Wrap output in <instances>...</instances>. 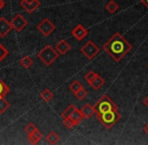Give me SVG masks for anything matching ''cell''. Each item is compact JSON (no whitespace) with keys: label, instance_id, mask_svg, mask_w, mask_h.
Returning a JSON list of instances; mask_svg holds the SVG:
<instances>
[{"label":"cell","instance_id":"18","mask_svg":"<svg viewBox=\"0 0 148 145\" xmlns=\"http://www.w3.org/2000/svg\"><path fill=\"white\" fill-rule=\"evenodd\" d=\"M19 64H20V66H21L23 69H29V68L32 66V64H33V61H32V59H31L30 57H28V55H25V57H23L21 60L19 61Z\"/></svg>","mask_w":148,"mask_h":145},{"label":"cell","instance_id":"1","mask_svg":"<svg viewBox=\"0 0 148 145\" xmlns=\"http://www.w3.org/2000/svg\"><path fill=\"white\" fill-rule=\"evenodd\" d=\"M103 49L114 61L119 63L132 49V45L123 37L120 32H115L113 36L103 45Z\"/></svg>","mask_w":148,"mask_h":145},{"label":"cell","instance_id":"32","mask_svg":"<svg viewBox=\"0 0 148 145\" xmlns=\"http://www.w3.org/2000/svg\"><path fill=\"white\" fill-rule=\"evenodd\" d=\"M143 130H144V132L148 135V123L146 124V125L144 126V128H143Z\"/></svg>","mask_w":148,"mask_h":145},{"label":"cell","instance_id":"25","mask_svg":"<svg viewBox=\"0 0 148 145\" xmlns=\"http://www.w3.org/2000/svg\"><path fill=\"white\" fill-rule=\"evenodd\" d=\"M8 53H9L8 49H6V47H4V45L2 44L1 42H0V63H1V62L3 61V60L5 59L6 57H7Z\"/></svg>","mask_w":148,"mask_h":145},{"label":"cell","instance_id":"26","mask_svg":"<svg viewBox=\"0 0 148 145\" xmlns=\"http://www.w3.org/2000/svg\"><path fill=\"white\" fill-rule=\"evenodd\" d=\"M64 125L66 126L68 129L71 130V129H73V128L76 127L78 124H76L72 119H70V118H64Z\"/></svg>","mask_w":148,"mask_h":145},{"label":"cell","instance_id":"16","mask_svg":"<svg viewBox=\"0 0 148 145\" xmlns=\"http://www.w3.org/2000/svg\"><path fill=\"white\" fill-rule=\"evenodd\" d=\"M45 139H47V143H49L51 145L57 144L58 142H59V140H60V135L57 133V132L51 131V132H49V133L47 134V137H45Z\"/></svg>","mask_w":148,"mask_h":145},{"label":"cell","instance_id":"20","mask_svg":"<svg viewBox=\"0 0 148 145\" xmlns=\"http://www.w3.org/2000/svg\"><path fill=\"white\" fill-rule=\"evenodd\" d=\"M9 87L0 79V98H4L9 93Z\"/></svg>","mask_w":148,"mask_h":145},{"label":"cell","instance_id":"7","mask_svg":"<svg viewBox=\"0 0 148 145\" xmlns=\"http://www.w3.org/2000/svg\"><path fill=\"white\" fill-rule=\"evenodd\" d=\"M10 24H11L12 28H13L15 31L20 32L28 25V21L21 15V14H16L12 17L11 21H10Z\"/></svg>","mask_w":148,"mask_h":145},{"label":"cell","instance_id":"21","mask_svg":"<svg viewBox=\"0 0 148 145\" xmlns=\"http://www.w3.org/2000/svg\"><path fill=\"white\" fill-rule=\"evenodd\" d=\"M10 107V103L6 99L0 98V114H4Z\"/></svg>","mask_w":148,"mask_h":145},{"label":"cell","instance_id":"28","mask_svg":"<svg viewBox=\"0 0 148 145\" xmlns=\"http://www.w3.org/2000/svg\"><path fill=\"white\" fill-rule=\"evenodd\" d=\"M96 75H97V72H93V71H90L87 72L86 75H85V80H86V82L88 83V84L90 85V83L93 81V79L96 77Z\"/></svg>","mask_w":148,"mask_h":145},{"label":"cell","instance_id":"3","mask_svg":"<svg viewBox=\"0 0 148 145\" xmlns=\"http://www.w3.org/2000/svg\"><path fill=\"white\" fill-rule=\"evenodd\" d=\"M96 117L104 127L107 129H111L116 123H118L121 120V114L119 113L118 110H113V111L106 112V113L96 114Z\"/></svg>","mask_w":148,"mask_h":145},{"label":"cell","instance_id":"17","mask_svg":"<svg viewBox=\"0 0 148 145\" xmlns=\"http://www.w3.org/2000/svg\"><path fill=\"white\" fill-rule=\"evenodd\" d=\"M40 98L42 99L45 102L49 103V101L53 100V93L51 92L49 89H45V90L42 91V92L40 93Z\"/></svg>","mask_w":148,"mask_h":145},{"label":"cell","instance_id":"14","mask_svg":"<svg viewBox=\"0 0 148 145\" xmlns=\"http://www.w3.org/2000/svg\"><path fill=\"white\" fill-rule=\"evenodd\" d=\"M69 118L72 119L73 121H74L76 124H78V125L83 121V119H85L84 116H83V114H82V111L78 108H75V110L72 112V114H71Z\"/></svg>","mask_w":148,"mask_h":145},{"label":"cell","instance_id":"12","mask_svg":"<svg viewBox=\"0 0 148 145\" xmlns=\"http://www.w3.org/2000/svg\"><path fill=\"white\" fill-rule=\"evenodd\" d=\"M43 138V134L41 133L40 130H38V128H37L36 130H35L34 132H33L32 134H30V135H27V141L29 142L30 144H37L39 141H40L41 139Z\"/></svg>","mask_w":148,"mask_h":145},{"label":"cell","instance_id":"13","mask_svg":"<svg viewBox=\"0 0 148 145\" xmlns=\"http://www.w3.org/2000/svg\"><path fill=\"white\" fill-rule=\"evenodd\" d=\"M81 111H82V114L85 119H90L92 116H94L96 114L94 106H92V105H90V104H85L84 106H83V108L81 109Z\"/></svg>","mask_w":148,"mask_h":145},{"label":"cell","instance_id":"27","mask_svg":"<svg viewBox=\"0 0 148 145\" xmlns=\"http://www.w3.org/2000/svg\"><path fill=\"white\" fill-rule=\"evenodd\" d=\"M36 129H37V127L33 123H28L27 125L24 127V131L26 132V134H27V135H30V134H32Z\"/></svg>","mask_w":148,"mask_h":145},{"label":"cell","instance_id":"31","mask_svg":"<svg viewBox=\"0 0 148 145\" xmlns=\"http://www.w3.org/2000/svg\"><path fill=\"white\" fill-rule=\"evenodd\" d=\"M141 2H142V4H144L145 7L148 9V0H141Z\"/></svg>","mask_w":148,"mask_h":145},{"label":"cell","instance_id":"30","mask_svg":"<svg viewBox=\"0 0 148 145\" xmlns=\"http://www.w3.org/2000/svg\"><path fill=\"white\" fill-rule=\"evenodd\" d=\"M143 104H144L145 106H146L147 108H148V96L144 99V100H143Z\"/></svg>","mask_w":148,"mask_h":145},{"label":"cell","instance_id":"19","mask_svg":"<svg viewBox=\"0 0 148 145\" xmlns=\"http://www.w3.org/2000/svg\"><path fill=\"white\" fill-rule=\"evenodd\" d=\"M105 7H106V10L111 14L115 13V12L119 9V5L116 3L115 1H114V0H110V1L106 4Z\"/></svg>","mask_w":148,"mask_h":145},{"label":"cell","instance_id":"33","mask_svg":"<svg viewBox=\"0 0 148 145\" xmlns=\"http://www.w3.org/2000/svg\"><path fill=\"white\" fill-rule=\"evenodd\" d=\"M147 68H148V66H147Z\"/></svg>","mask_w":148,"mask_h":145},{"label":"cell","instance_id":"5","mask_svg":"<svg viewBox=\"0 0 148 145\" xmlns=\"http://www.w3.org/2000/svg\"><path fill=\"white\" fill-rule=\"evenodd\" d=\"M81 53L88 60H93L100 53V49L93 40H89L85 45L81 47Z\"/></svg>","mask_w":148,"mask_h":145},{"label":"cell","instance_id":"15","mask_svg":"<svg viewBox=\"0 0 148 145\" xmlns=\"http://www.w3.org/2000/svg\"><path fill=\"white\" fill-rule=\"evenodd\" d=\"M105 84V80L102 78L100 75H96V77L93 79L91 83H90V86L94 89V90H99L100 88H102V86Z\"/></svg>","mask_w":148,"mask_h":145},{"label":"cell","instance_id":"22","mask_svg":"<svg viewBox=\"0 0 148 145\" xmlns=\"http://www.w3.org/2000/svg\"><path fill=\"white\" fill-rule=\"evenodd\" d=\"M69 88H70V90L72 91L73 93H76L77 91H79L80 89L84 88V87H83L82 83L79 82L78 80H75L74 82H73L72 84L70 85V87H69Z\"/></svg>","mask_w":148,"mask_h":145},{"label":"cell","instance_id":"4","mask_svg":"<svg viewBox=\"0 0 148 145\" xmlns=\"http://www.w3.org/2000/svg\"><path fill=\"white\" fill-rule=\"evenodd\" d=\"M94 108H95L96 114H102L109 111H113V110H118L119 106L108 95H103L100 98V100L96 103Z\"/></svg>","mask_w":148,"mask_h":145},{"label":"cell","instance_id":"11","mask_svg":"<svg viewBox=\"0 0 148 145\" xmlns=\"http://www.w3.org/2000/svg\"><path fill=\"white\" fill-rule=\"evenodd\" d=\"M55 49H56V51L59 53V55H66V53H69L70 51V49H71V45H70V43L68 42L66 40H60L59 41V42L56 44V47H55Z\"/></svg>","mask_w":148,"mask_h":145},{"label":"cell","instance_id":"29","mask_svg":"<svg viewBox=\"0 0 148 145\" xmlns=\"http://www.w3.org/2000/svg\"><path fill=\"white\" fill-rule=\"evenodd\" d=\"M4 6H5V1H4V0H0V10H1Z\"/></svg>","mask_w":148,"mask_h":145},{"label":"cell","instance_id":"9","mask_svg":"<svg viewBox=\"0 0 148 145\" xmlns=\"http://www.w3.org/2000/svg\"><path fill=\"white\" fill-rule=\"evenodd\" d=\"M89 31L84 27L82 24H78L76 25L72 30V36L77 39V40H83L87 36H88Z\"/></svg>","mask_w":148,"mask_h":145},{"label":"cell","instance_id":"10","mask_svg":"<svg viewBox=\"0 0 148 145\" xmlns=\"http://www.w3.org/2000/svg\"><path fill=\"white\" fill-rule=\"evenodd\" d=\"M12 26L10 21H8L5 17H0V37H5L11 31Z\"/></svg>","mask_w":148,"mask_h":145},{"label":"cell","instance_id":"2","mask_svg":"<svg viewBox=\"0 0 148 145\" xmlns=\"http://www.w3.org/2000/svg\"><path fill=\"white\" fill-rule=\"evenodd\" d=\"M59 53L56 51L53 47L49 44H45L40 51L37 53V57L39 61H41L47 67L51 66L59 57Z\"/></svg>","mask_w":148,"mask_h":145},{"label":"cell","instance_id":"23","mask_svg":"<svg viewBox=\"0 0 148 145\" xmlns=\"http://www.w3.org/2000/svg\"><path fill=\"white\" fill-rule=\"evenodd\" d=\"M74 95L76 96V98L79 99V100H84V99H86L87 96H88V92H87L84 88H82L79 91H77L76 93H74Z\"/></svg>","mask_w":148,"mask_h":145},{"label":"cell","instance_id":"8","mask_svg":"<svg viewBox=\"0 0 148 145\" xmlns=\"http://www.w3.org/2000/svg\"><path fill=\"white\" fill-rule=\"evenodd\" d=\"M20 6L28 13H32L34 10L40 6V1L39 0H21L20 1Z\"/></svg>","mask_w":148,"mask_h":145},{"label":"cell","instance_id":"6","mask_svg":"<svg viewBox=\"0 0 148 145\" xmlns=\"http://www.w3.org/2000/svg\"><path fill=\"white\" fill-rule=\"evenodd\" d=\"M37 30L42 34L43 36H49L56 30V25L51 22L49 18L45 17L41 22H39L36 26Z\"/></svg>","mask_w":148,"mask_h":145},{"label":"cell","instance_id":"24","mask_svg":"<svg viewBox=\"0 0 148 145\" xmlns=\"http://www.w3.org/2000/svg\"><path fill=\"white\" fill-rule=\"evenodd\" d=\"M75 108H76V106H74L73 104H71L70 106H68V108H66V110H64L62 113V119H64V118H69L70 117V115L72 114V112L74 111Z\"/></svg>","mask_w":148,"mask_h":145}]
</instances>
